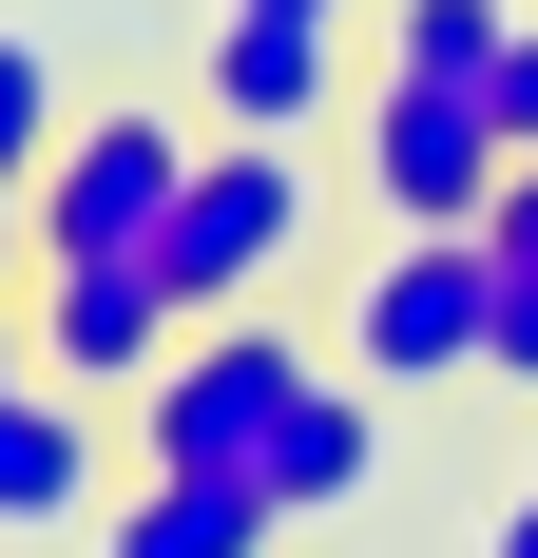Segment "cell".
Instances as JSON below:
<instances>
[{
  "instance_id": "obj_19",
  "label": "cell",
  "mask_w": 538,
  "mask_h": 558,
  "mask_svg": "<svg viewBox=\"0 0 538 558\" xmlns=\"http://www.w3.org/2000/svg\"><path fill=\"white\" fill-rule=\"evenodd\" d=\"M269 20H346V0H269Z\"/></svg>"
},
{
  "instance_id": "obj_16",
  "label": "cell",
  "mask_w": 538,
  "mask_h": 558,
  "mask_svg": "<svg viewBox=\"0 0 538 558\" xmlns=\"http://www.w3.org/2000/svg\"><path fill=\"white\" fill-rule=\"evenodd\" d=\"M481 558H538V482H519V501H500V539H481Z\"/></svg>"
},
{
  "instance_id": "obj_13",
  "label": "cell",
  "mask_w": 538,
  "mask_h": 558,
  "mask_svg": "<svg viewBox=\"0 0 538 558\" xmlns=\"http://www.w3.org/2000/svg\"><path fill=\"white\" fill-rule=\"evenodd\" d=\"M481 366H500V386H538V270H519V251H500V328H481Z\"/></svg>"
},
{
  "instance_id": "obj_6",
  "label": "cell",
  "mask_w": 538,
  "mask_h": 558,
  "mask_svg": "<svg viewBox=\"0 0 538 558\" xmlns=\"http://www.w3.org/2000/svg\"><path fill=\"white\" fill-rule=\"evenodd\" d=\"M173 347H193V308H173L155 251H58V270H39V366H58V386L115 404V386H155Z\"/></svg>"
},
{
  "instance_id": "obj_4",
  "label": "cell",
  "mask_w": 538,
  "mask_h": 558,
  "mask_svg": "<svg viewBox=\"0 0 538 558\" xmlns=\"http://www.w3.org/2000/svg\"><path fill=\"white\" fill-rule=\"evenodd\" d=\"M173 193H193V135H173L155 97H97V116L39 155L20 231H39V270H58V251H155V231H173Z\"/></svg>"
},
{
  "instance_id": "obj_10",
  "label": "cell",
  "mask_w": 538,
  "mask_h": 558,
  "mask_svg": "<svg viewBox=\"0 0 538 558\" xmlns=\"http://www.w3.org/2000/svg\"><path fill=\"white\" fill-rule=\"evenodd\" d=\"M500 58H519L500 0H384V77H424V97H500Z\"/></svg>"
},
{
  "instance_id": "obj_2",
  "label": "cell",
  "mask_w": 538,
  "mask_h": 558,
  "mask_svg": "<svg viewBox=\"0 0 538 558\" xmlns=\"http://www.w3.org/2000/svg\"><path fill=\"white\" fill-rule=\"evenodd\" d=\"M481 328H500V251L481 231H384L366 289H346V366L366 386H462Z\"/></svg>"
},
{
  "instance_id": "obj_5",
  "label": "cell",
  "mask_w": 538,
  "mask_h": 558,
  "mask_svg": "<svg viewBox=\"0 0 538 558\" xmlns=\"http://www.w3.org/2000/svg\"><path fill=\"white\" fill-rule=\"evenodd\" d=\"M500 173H519V135H500V97H424V77H366V193L384 231H481Z\"/></svg>"
},
{
  "instance_id": "obj_7",
  "label": "cell",
  "mask_w": 538,
  "mask_h": 558,
  "mask_svg": "<svg viewBox=\"0 0 538 558\" xmlns=\"http://www.w3.org/2000/svg\"><path fill=\"white\" fill-rule=\"evenodd\" d=\"M97 501H115L97 386H58V366H20V386H0V539H77Z\"/></svg>"
},
{
  "instance_id": "obj_12",
  "label": "cell",
  "mask_w": 538,
  "mask_h": 558,
  "mask_svg": "<svg viewBox=\"0 0 538 558\" xmlns=\"http://www.w3.org/2000/svg\"><path fill=\"white\" fill-rule=\"evenodd\" d=\"M58 135H77V116H58V58H39V39H0V193H39Z\"/></svg>"
},
{
  "instance_id": "obj_8",
  "label": "cell",
  "mask_w": 538,
  "mask_h": 558,
  "mask_svg": "<svg viewBox=\"0 0 538 558\" xmlns=\"http://www.w3.org/2000/svg\"><path fill=\"white\" fill-rule=\"evenodd\" d=\"M327 97H346V20H269V0L212 20V116L231 135H308Z\"/></svg>"
},
{
  "instance_id": "obj_18",
  "label": "cell",
  "mask_w": 538,
  "mask_h": 558,
  "mask_svg": "<svg viewBox=\"0 0 538 558\" xmlns=\"http://www.w3.org/2000/svg\"><path fill=\"white\" fill-rule=\"evenodd\" d=\"M20 366H39V328H0V386H20Z\"/></svg>"
},
{
  "instance_id": "obj_1",
  "label": "cell",
  "mask_w": 538,
  "mask_h": 558,
  "mask_svg": "<svg viewBox=\"0 0 538 558\" xmlns=\"http://www.w3.org/2000/svg\"><path fill=\"white\" fill-rule=\"evenodd\" d=\"M308 404H327V347H289L269 308H212V328L135 386V462H173V482H250V501H269V462L308 444Z\"/></svg>"
},
{
  "instance_id": "obj_3",
  "label": "cell",
  "mask_w": 538,
  "mask_h": 558,
  "mask_svg": "<svg viewBox=\"0 0 538 558\" xmlns=\"http://www.w3.org/2000/svg\"><path fill=\"white\" fill-rule=\"evenodd\" d=\"M308 251V155L289 135H231V155H193V193H173V231H155V270H173V308L212 328V308H250L269 270Z\"/></svg>"
},
{
  "instance_id": "obj_14",
  "label": "cell",
  "mask_w": 538,
  "mask_h": 558,
  "mask_svg": "<svg viewBox=\"0 0 538 558\" xmlns=\"http://www.w3.org/2000/svg\"><path fill=\"white\" fill-rule=\"evenodd\" d=\"M481 251H519V270H538V155L500 173V213H481Z\"/></svg>"
},
{
  "instance_id": "obj_15",
  "label": "cell",
  "mask_w": 538,
  "mask_h": 558,
  "mask_svg": "<svg viewBox=\"0 0 538 558\" xmlns=\"http://www.w3.org/2000/svg\"><path fill=\"white\" fill-rule=\"evenodd\" d=\"M500 135L538 155V20H519V58H500Z\"/></svg>"
},
{
  "instance_id": "obj_11",
  "label": "cell",
  "mask_w": 538,
  "mask_h": 558,
  "mask_svg": "<svg viewBox=\"0 0 538 558\" xmlns=\"http://www.w3.org/2000/svg\"><path fill=\"white\" fill-rule=\"evenodd\" d=\"M366 482H384V404H366V386H327V404H308V444L269 462V520H346Z\"/></svg>"
},
{
  "instance_id": "obj_17",
  "label": "cell",
  "mask_w": 538,
  "mask_h": 558,
  "mask_svg": "<svg viewBox=\"0 0 538 558\" xmlns=\"http://www.w3.org/2000/svg\"><path fill=\"white\" fill-rule=\"evenodd\" d=\"M20 251H39V231H20V193H0V270H20Z\"/></svg>"
},
{
  "instance_id": "obj_9",
  "label": "cell",
  "mask_w": 538,
  "mask_h": 558,
  "mask_svg": "<svg viewBox=\"0 0 538 558\" xmlns=\"http://www.w3.org/2000/svg\"><path fill=\"white\" fill-rule=\"evenodd\" d=\"M269 539H289V520H269L250 482H173V462H135L97 501V558H269Z\"/></svg>"
}]
</instances>
